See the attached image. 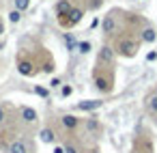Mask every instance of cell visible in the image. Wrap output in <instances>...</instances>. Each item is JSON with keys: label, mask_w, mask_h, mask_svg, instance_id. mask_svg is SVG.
<instances>
[{"label": "cell", "mask_w": 157, "mask_h": 153, "mask_svg": "<svg viewBox=\"0 0 157 153\" xmlns=\"http://www.w3.org/2000/svg\"><path fill=\"white\" fill-rule=\"evenodd\" d=\"M65 43H67V50L78 48V43H75V39H73V35H71V33H67V35H65Z\"/></svg>", "instance_id": "9a60e30c"}, {"label": "cell", "mask_w": 157, "mask_h": 153, "mask_svg": "<svg viewBox=\"0 0 157 153\" xmlns=\"http://www.w3.org/2000/svg\"><path fill=\"white\" fill-rule=\"evenodd\" d=\"M146 61H148V63H155V61H157V52H155V50L148 52V54H146Z\"/></svg>", "instance_id": "d6986e66"}, {"label": "cell", "mask_w": 157, "mask_h": 153, "mask_svg": "<svg viewBox=\"0 0 157 153\" xmlns=\"http://www.w3.org/2000/svg\"><path fill=\"white\" fill-rule=\"evenodd\" d=\"M2 33H5V24H2V22H0V35H2Z\"/></svg>", "instance_id": "4316f807"}, {"label": "cell", "mask_w": 157, "mask_h": 153, "mask_svg": "<svg viewBox=\"0 0 157 153\" xmlns=\"http://www.w3.org/2000/svg\"><path fill=\"white\" fill-rule=\"evenodd\" d=\"M50 86H54V88H56V86H60V80H58V78H54V80L50 82Z\"/></svg>", "instance_id": "cb8c5ba5"}, {"label": "cell", "mask_w": 157, "mask_h": 153, "mask_svg": "<svg viewBox=\"0 0 157 153\" xmlns=\"http://www.w3.org/2000/svg\"><path fill=\"white\" fill-rule=\"evenodd\" d=\"M155 39H157L155 28H144V30H142V41H144V43H153Z\"/></svg>", "instance_id": "9c48e42d"}, {"label": "cell", "mask_w": 157, "mask_h": 153, "mask_svg": "<svg viewBox=\"0 0 157 153\" xmlns=\"http://www.w3.org/2000/svg\"><path fill=\"white\" fill-rule=\"evenodd\" d=\"M148 108H151V110H153V112L157 114V93H155V95L151 97V101H148Z\"/></svg>", "instance_id": "ac0fdd59"}, {"label": "cell", "mask_w": 157, "mask_h": 153, "mask_svg": "<svg viewBox=\"0 0 157 153\" xmlns=\"http://www.w3.org/2000/svg\"><path fill=\"white\" fill-rule=\"evenodd\" d=\"M54 153H65V149H60V147H56V149H54Z\"/></svg>", "instance_id": "484cf974"}, {"label": "cell", "mask_w": 157, "mask_h": 153, "mask_svg": "<svg viewBox=\"0 0 157 153\" xmlns=\"http://www.w3.org/2000/svg\"><path fill=\"white\" fill-rule=\"evenodd\" d=\"M82 18H84V11H82V9H71L69 18H60V24H63V26H75Z\"/></svg>", "instance_id": "6da1fadb"}, {"label": "cell", "mask_w": 157, "mask_h": 153, "mask_svg": "<svg viewBox=\"0 0 157 153\" xmlns=\"http://www.w3.org/2000/svg\"><path fill=\"white\" fill-rule=\"evenodd\" d=\"M22 119H24L26 123H35V121H37V110H33V108H22Z\"/></svg>", "instance_id": "ba28073f"}, {"label": "cell", "mask_w": 157, "mask_h": 153, "mask_svg": "<svg viewBox=\"0 0 157 153\" xmlns=\"http://www.w3.org/2000/svg\"><path fill=\"white\" fill-rule=\"evenodd\" d=\"M35 91H37V95H41V97H48V91H45V88H41V86H37Z\"/></svg>", "instance_id": "44dd1931"}, {"label": "cell", "mask_w": 157, "mask_h": 153, "mask_svg": "<svg viewBox=\"0 0 157 153\" xmlns=\"http://www.w3.org/2000/svg\"><path fill=\"white\" fill-rule=\"evenodd\" d=\"M65 153H78V149L71 147V144H67V147H65Z\"/></svg>", "instance_id": "7402d4cb"}, {"label": "cell", "mask_w": 157, "mask_h": 153, "mask_svg": "<svg viewBox=\"0 0 157 153\" xmlns=\"http://www.w3.org/2000/svg\"><path fill=\"white\" fill-rule=\"evenodd\" d=\"M90 48H93L90 41H82V43H78V52H80V54H88Z\"/></svg>", "instance_id": "2e32d148"}, {"label": "cell", "mask_w": 157, "mask_h": 153, "mask_svg": "<svg viewBox=\"0 0 157 153\" xmlns=\"http://www.w3.org/2000/svg\"><path fill=\"white\" fill-rule=\"evenodd\" d=\"M9 153H30V151H28V144L24 140H15V142H11Z\"/></svg>", "instance_id": "52a82bcc"}, {"label": "cell", "mask_w": 157, "mask_h": 153, "mask_svg": "<svg viewBox=\"0 0 157 153\" xmlns=\"http://www.w3.org/2000/svg\"><path fill=\"white\" fill-rule=\"evenodd\" d=\"M112 61H114V52H112V48L103 45V48L99 50V63H112Z\"/></svg>", "instance_id": "5b68a950"}, {"label": "cell", "mask_w": 157, "mask_h": 153, "mask_svg": "<svg viewBox=\"0 0 157 153\" xmlns=\"http://www.w3.org/2000/svg\"><path fill=\"white\" fill-rule=\"evenodd\" d=\"M101 99H88V101H80L78 104V108L80 110H97V108H101Z\"/></svg>", "instance_id": "8992f818"}, {"label": "cell", "mask_w": 157, "mask_h": 153, "mask_svg": "<svg viewBox=\"0 0 157 153\" xmlns=\"http://www.w3.org/2000/svg\"><path fill=\"white\" fill-rule=\"evenodd\" d=\"M20 20H22V11L13 9V11L9 13V22H11V24H20Z\"/></svg>", "instance_id": "4fadbf2b"}, {"label": "cell", "mask_w": 157, "mask_h": 153, "mask_svg": "<svg viewBox=\"0 0 157 153\" xmlns=\"http://www.w3.org/2000/svg\"><path fill=\"white\" fill-rule=\"evenodd\" d=\"M118 52L123 54V56H136V52H138V45L133 43V41H121L118 43Z\"/></svg>", "instance_id": "7a4b0ae2"}, {"label": "cell", "mask_w": 157, "mask_h": 153, "mask_svg": "<svg viewBox=\"0 0 157 153\" xmlns=\"http://www.w3.org/2000/svg\"><path fill=\"white\" fill-rule=\"evenodd\" d=\"M2 121H5V110L0 108V123H2Z\"/></svg>", "instance_id": "d4e9b609"}, {"label": "cell", "mask_w": 157, "mask_h": 153, "mask_svg": "<svg viewBox=\"0 0 157 153\" xmlns=\"http://www.w3.org/2000/svg\"><path fill=\"white\" fill-rule=\"evenodd\" d=\"M95 84H97V88H99V91H103V93H108V91H110V84H108V80H103V78H97V80H95Z\"/></svg>", "instance_id": "5bb4252c"}, {"label": "cell", "mask_w": 157, "mask_h": 153, "mask_svg": "<svg viewBox=\"0 0 157 153\" xmlns=\"http://www.w3.org/2000/svg\"><path fill=\"white\" fill-rule=\"evenodd\" d=\"M71 13V5H69V0H58V5H56V15L58 18H65Z\"/></svg>", "instance_id": "277c9868"}, {"label": "cell", "mask_w": 157, "mask_h": 153, "mask_svg": "<svg viewBox=\"0 0 157 153\" xmlns=\"http://www.w3.org/2000/svg\"><path fill=\"white\" fill-rule=\"evenodd\" d=\"M17 71H20L22 76H33V65H30L28 61H22V63L17 65Z\"/></svg>", "instance_id": "30bf717a"}, {"label": "cell", "mask_w": 157, "mask_h": 153, "mask_svg": "<svg viewBox=\"0 0 157 153\" xmlns=\"http://www.w3.org/2000/svg\"><path fill=\"white\" fill-rule=\"evenodd\" d=\"M97 127H99V125H97V121H93V119H90V121H88V129H97Z\"/></svg>", "instance_id": "603a6c76"}, {"label": "cell", "mask_w": 157, "mask_h": 153, "mask_svg": "<svg viewBox=\"0 0 157 153\" xmlns=\"http://www.w3.org/2000/svg\"><path fill=\"white\" fill-rule=\"evenodd\" d=\"M30 7V0H15V9L17 11H26Z\"/></svg>", "instance_id": "e0dca14e"}, {"label": "cell", "mask_w": 157, "mask_h": 153, "mask_svg": "<svg viewBox=\"0 0 157 153\" xmlns=\"http://www.w3.org/2000/svg\"><path fill=\"white\" fill-rule=\"evenodd\" d=\"M101 30H103L105 35H114V33H116V22H114L112 15H105V18H103V22H101Z\"/></svg>", "instance_id": "3957f363"}, {"label": "cell", "mask_w": 157, "mask_h": 153, "mask_svg": "<svg viewBox=\"0 0 157 153\" xmlns=\"http://www.w3.org/2000/svg\"><path fill=\"white\" fill-rule=\"evenodd\" d=\"M39 136H41V140H43V142H54V138H56V134H54L50 127L41 129V134H39Z\"/></svg>", "instance_id": "7c38bea8"}, {"label": "cell", "mask_w": 157, "mask_h": 153, "mask_svg": "<svg viewBox=\"0 0 157 153\" xmlns=\"http://www.w3.org/2000/svg\"><path fill=\"white\" fill-rule=\"evenodd\" d=\"M63 125H65L67 129H73V127L78 125V119H75L73 114H65V116H63Z\"/></svg>", "instance_id": "8fae6325"}, {"label": "cell", "mask_w": 157, "mask_h": 153, "mask_svg": "<svg viewBox=\"0 0 157 153\" xmlns=\"http://www.w3.org/2000/svg\"><path fill=\"white\" fill-rule=\"evenodd\" d=\"M71 93H73V88H71V86H63V91H60V95H63V97H69Z\"/></svg>", "instance_id": "ffe728a7"}]
</instances>
